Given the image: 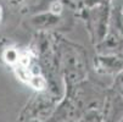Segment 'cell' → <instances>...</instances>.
Returning <instances> with one entry per match:
<instances>
[{
    "mask_svg": "<svg viewBox=\"0 0 123 122\" xmlns=\"http://www.w3.org/2000/svg\"><path fill=\"white\" fill-rule=\"evenodd\" d=\"M29 84L33 87L34 89L37 90H43L45 88V81L42 76H33L31 79H29Z\"/></svg>",
    "mask_w": 123,
    "mask_h": 122,
    "instance_id": "cell-1",
    "label": "cell"
},
{
    "mask_svg": "<svg viewBox=\"0 0 123 122\" xmlns=\"http://www.w3.org/2000/svg\"><path fill=\"white\" fill-rule=\"evenodd\" d=\"M4 56H5L6 62H9L11 65H16L17 60H18V53H17L16 50H13V49H7L5 51V55Z\"/></svg>",
    "mask_w": 123,
    "mask_h": 122,
    "instance_id": "cell-2",
    "label": "cell"
},
{
    "mask_svg": "<svg viewBox=\"0 0 123 122\" xmlns=\"http://www.w3.org/2000/svg\"><path fill=\"white\" fill-rule=\"evenodd\" d=\"M52 11L54 12H60L61 11V4H59V3H55L54 5H52Z\"/></svg>",
    "mask_w": 123,
    "mask_h": 122,
    "instance_id": "cell-3",
    "label": "cell"
}]
</instances>
